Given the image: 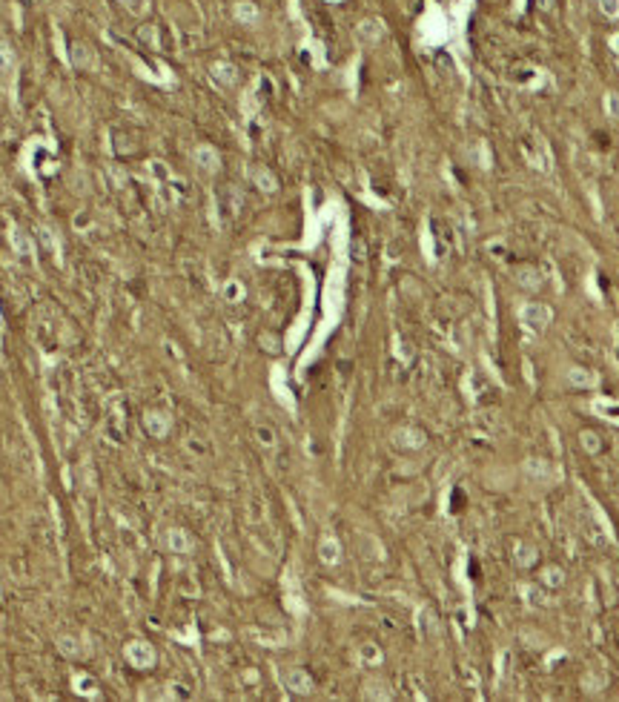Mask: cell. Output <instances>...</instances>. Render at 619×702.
<instances>
[{
	"label": "cell",
	"mask_w": 619,
	"mask_h": 702,
	"mask_svg": "<svg viewBox=\"0 0 619 702\" xmlns=\"http://www.w3.org/2000/svg\"><path fill=\"white\" fill-rule=\"evenodd\" d=\"M362 653H364V657H367V660H378V651H376V648H364Z\"/></svg>",
	"instance_id": "d4e9b609"
},
{
	"label": "cell",
	"mask_w": 619,
	"mask_h": 702,
	"mask_svg": "<svg viewBox=\"0 0 619 702\" xmlns=\"http://www.w3.org/2000/svg\"><path fill=\"white\" fill-rule=\"evenodd\" d=\"M393 441L399 444V448L416 450V448H421V444H424L427 439H424V430H419V427H401V430H396Z\"/></svg>",
	"instance_id": "277c9868"
},
{
	"label": "cell",
	"mask_w": 619,
	"mask_h": 702,
	"mask_svg": "<svg viewBox=\"0 0 619 702\" xmlns=\"http://www.w3.org/2000/svg\"><path fill=\"white\" fill-rule=\"evenodd\" d=\"M516 284L525 287V290H539L542 275H539V270H519L516 272Z\"/></svg>",
	"instance_id": "4fadbf2b"
},
{
	"label": "cell",
	"mask_w": 619,
	"mask_h": 702,
	"mask_svg": "<svg viewBox=\"0 0 619 702\" xmlns=\"http://www.w3.org/2000/svg\"><path fill=\"white\" fill-rule=\"evenodd\" d=\"M605 112L619 124V95H616V92H611V95L605 98Z\"/></svg>",
	"instance_id": "44dd1931"
},
{
	"label": "cell",
	"mask_w": 619,
	"mask_h": 702,
	"mask_svg": "<svg viewBox=\"0 0 619 702\" xmlns=\"http://www.w3.org/2000/svg\"><path fill=\"white\" fill-rule=\"evenodd\" d=\"M195 163H198L204 172H218V170H221V155H218V149H212V147L201 144V147L195 149Z\"/></svg>",
	"instance_id": "3957f363"
},
{
	"label": "cell",
	"mask_w": 619,
	"mask_h": 702,
	"mask_svg": "<svg viewBox=\"0 0 619 702\" xmlns=\"http://www.w3.org/2000/svg\"><path fill=\"white\" fill-rule=\"evenodd\" d=\"M568 382L574 384L577 390H585V387H593L600 379L593 376L590 370H585V367H570V370H568Z\"/></svg>",
	"instance_id": "9c48e42d"
},
{
	"label": "cell",
	"mask_w": 619,
	"mask_h": 702,
	"mask_svg": "<svg viewBox=\"0 0 619 702\" xmlns=\"http://www.w3.org/2000/svg\"><path fill=\"white\" fill-rule=\"evenodd\" d=\"M12 63H15L12 49H9L6 43H0V69H12Z\"/></svg>",
	"instance_id": "7402d4cb"
},
{
	"label": "cell",
	"mask_w": 619,
	"mask_h": 702,
	"mask_svg": "<svg viewBox=\"0 0 619 702\" xmlns=\"http://www.w3.org/2000/svg\"><path fill=\"white\" fill-rule=\"evenodd\" d=\"M170 545H172V550H189V548H193V539H189V536L184 533V530H172L170 533Z\"/></svg>",
	"instance_id": "e0dca14e"
},
{
	"label": "cell",
	"mask_w": 619,
	"mask_h": 702,
	"mask_svg": "<svg viewBox=\"0 0 619 702\" xmlns=\"http://www.w3.org/2000/svg\"><path fill=\"white\" fill-rule=\"evenodd\" d=\"M287 688L290 691H296V694H310L313 691V680H310V674L307 671H301V668H296V671H290L287 674Z\"/></svg>",
	"instance_id": "52a82bcc"
},
{
	"label": "cell",
	"mask_w": 619,
	"mask_h": 702,
	"mask_svg": "<svg viewBox=\"0 0 619 702\" xmlns=\"http://www.w3.org/2000/svg\"><path fill=\"white\" fill-rule=\"evenodd\" d=\"M522 596H525V602L528 605H533V607H545L547 605V596H545V591L539 588V585H522Z\"/></svg>",
	"instance_id": "8fae6325"
},
{
	"label": "cell",
	"mask_w": 619,
	"mask_h": 702,
	"mask_svg": "<svg viewBox=\"0 0 619 702\" xmlns=\"http://www.w3.org/2000/svg\"><path fill=\"white\" fill-rule=\"evenodd\" d=\"M250 175H252V181L258 183V190H261V193H275V190H278V181H275V175H273L270 170H264V167H252V170H250Z\"/></svg>",
	"instance_id": "30bf717a"
},
{
	"label": "cell",
	"mask_w": 619,
	"mask_h": 702,
	"mask_svg": "<svg viewBox=\"0 0 619 702\" xmlns=\"http://www.w3.org/2000/svg\"><path fill=\"white\" fill-rule=\"evenodd\" d=\"M138 35H140V38H144V40H150L152 46L158 43V32H155L152 26H140V29H138Z\"/></svg>",
	"instance_id": "603a6c76"
},
{
	"label": "cell",
	"mask_w": 619,
	"mask_h": 702,
	"mask_svg": "<svg viewBox=\"0 0 619 702\" xmlns=\"http://www.w3.org/2000/svg\"><path fill=\"white\" fill-rule=\"evenodd\" d=\"M232 15L238 17V23H255V20H258V9H255V3H250V0H241V3H235Z\"/></svg>",
	"instance_id": "7c38bea8"
},
{
	"label": "cell",
	"mask_w": 619,
	"mask_h": 702,
	"mask_svg": "<svg viewBox=\"0 0 619 702\" xmlns=\"http://www.w3.org/2000/svg\"><path fill=\"white\" fill-rule=\"evenodd\" d=\"M118 3L132 15H147L150 12V0H118Z\"/></svg>",
	"instance_id": "ac0fdd59"
},
{
	"label": "cell",
	"mask_w": 619,
	"mask_h": 702,
	"mask_svg": "<svg viewBox=\"0 0 619 702\" xmlns=\"http://www.w3.org/2000/svg\"><path fill=\"white\" fill-rule=\"evenodd\" d=\"M579 441H582V448H585L588 453H600V450H602V439H600V433H593V430H585V433L579 436Z\"/></svg>",
	"instance_id": "9a60e30c"
},
{
	"label": "cell",
	"mask_w": 619,
	"mask_h": 702,
	"mask_svg": "<svg viewBox=\"0 0 619 702\" xmlns=\"http://www.w3.org/2000/svg\"><path fill=\"white\" fill-rule=\"evenodd\" d=\"M600 3V12L605 15V17H619V0H597Z\"/></svg>",
	"instance_id": "ffe728a7"
},
{
	"label": "cell",
	"mask_w": 619,
	"mask_h": 702,
	"mask_svg": "<svg viewBox=\"0 0 619 702\" xmlns=\"http://www.w3.org/2000/svg\"><path fill=\"white\" fill-rule=\"evenodd\" d=\"M72 63L78 69H95L98 66V55H95V49L89 43H75L72 46Z\"/></svg>",
	"instance_id": "5b68a950"
},
{
	"label": "cell",
	"mask_w": 619,
	"mask_h": 702,
	"mask_svg": "<svg viewBox=\"0 0 619 702\" xmlns=\"http://www.w3.org/2000/svg\"><path fill=\"white\" fill-rule=\"evenodd\" d=\"M513 562H516L519 568L528 571V568H533L536 562H539V550H536L533 545H528V542H519L516 550H513Z\"/></svg>",
	"instance_id": "8992f818"
},
{
	"label": "cell",
	"mask_w": 619,
	"mask_h": 702,
	"mask_svg": "<svg viewBox=\"0 0 619 702\" xmlns=\"http://www.w3.org/2000/svg\"><path fill=\"white\" fill-rule=\"evenodd\" d=\"M542 582L547 585V588H562V585H565V571L562 568H545L542 571Z\"/></svg>",
	"instance_id": "5bb4252c"
},
{
	"label": "cell",
	"mask_w": 619,
	"mask_h": 702,
	"mask_svg": "<svg viewBox=\"0 0 619 702\" xmlns=\"http://www.w3.org/2000/svg\"><path fill=\"white\" fill-rule=\"evenodd\" d=\"M209 75H212V81H216L218 86H232L238 81V69L232 63H216V66L209 69Z\"/></svg>",
	"instance_id": "ba28073f"
},
{
	"label": "cell",
	"mask_w": 619,
	"mask_h": 702,
	"mask_svg": "<svg viewBox=\"0 0 619 702\" xmlns=\"http://www.w3.org/2000/svg\"><path fill=\"white\" fill-rule=\"evenodd\" d=\"M241 295H244V287L238 284V281H227V284H224V298L227 301H241Z\"/></svg>",
	"instance_id": "d6986e66"
},
{
	"label": "cell",
	"mask_w": 619,
	"mask_h": 702,
	"mask_svg": "<svg viewBox=\"0 0 619 702\" xmlns=\"http://www.w3.org/2000/svg\"><path fill=\"white\" fill-rule=\"evenodd\" d=\"M255 433H258V441H261V444H275V439H273V430H270V427H258Z\"/></svg>",
	"instance_id": "cb8c5ba5"
},
{
	"label": "cell",
	"mask_w": 619,
	"mask_h": 702,
	"mask_svg": "<svg viewBox=\"0 0 619 702\" xmlns=\"http://www.w3.org/2000/svg\"><path fill=\"white\" fill-rule=\"evenodd\" d=\"M519 318H522V324H525V327H531L533 333H539V330H545V327H547V321L554 318V310L547 307V304H542V301H531V304H525V307L519 310Z\"/></svg>",
	"instance_id": "6da1fadb"
},
{
	"label": "cell",
	"mask_w": 619,
	"mask_h": 702,
	"mask_svg": "<svg viewBox=\"0 0 619 702\" xmlns=\"http://www.w3.org/2000/svg\"><path fill=\"white\" fill-rule=\"evenodd\" d=\"M321 559L327 562V565H336V562L341 559V553H339V545L332 542V539H324V542H321Z\"/></svg>",
	"instance_id": "2e32d148"
},
{
	"label": "cell",
	"mask_w": 619,
	"mask_h": 702,
	"mask_svg": "<svg viewBox=\"0 0 619 702\" xmlns=\"http://www.w3.org/2000/svg\"><path fill=\"white\" fill-rule=\"evenodd\" d=\"M355 38H359L364 46H376L385 38V23L382 20H362L359 29H355Z\"/></svg>",
	"instance_id": "7a4b0ae2"
}]
</instances>
